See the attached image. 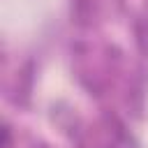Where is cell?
<instances>
[{"instance_id": "cell-1", "label": "cell", "mask_w": 148, "mask_h": 148, "mask_svg": "<svg viewBox=\"0 0 148 148\" xmlns=\"http://www.w3.org/2000/svg\"><path fill=\"white\" fill-rule=\"evenodd\" d=\"M109 148H136L134 143H132V139H127V136H120L118 141H113Z\"/></svg>"}]
</instances>
